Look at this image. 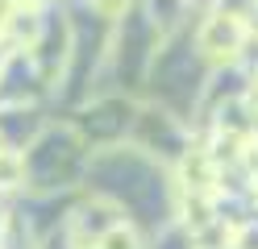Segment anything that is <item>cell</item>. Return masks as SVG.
<instances>
[{
	"label": "cell",
	"instance_id": "cell-1",
	"mask_svg": "<svg viewBox=\"0 0 258 249\" xmlns=\"http://www.w3.org/2000/svg\"><path fill=\"white\" fill-rule=\"evenodd\" d=\"M250 42V25H246V17H237L229 9H208V17L200 21L196 29V50H200V58L204 62H213V66H225V62H237L241 58V50H246Z\"/></svg>",
	"mask_w": 258,
	"mask_h": 249
},
{
	"label": "cell",
	"instance_id": "cell-2",
	"mask_svg": "<svg viewBox=\"0 0 258 249\" xmlns=\"http://www.w3.org/2000/svg\"><path fill=\"white\" fill-rule=\"evenodd\" d=\"M112 224H121V208L112 204V199H104V195H92V199H84V204L71 212L67 241L75 249H96V241H100Z\"/></svg>",
	"mask_w": 258,
	"mask_h": 249
},
{
	"label": "cell",
	"instance_id": "cell-3",
	"mask_svg": "<svg viewBox=\"0 0 258 249\" xmlns=\"http://www.w3.org/2000/svg\"><path fill=\"white\" fill-rule=\"evenodd\" d=\"M25 179H29L25 154L17 145H5V149H0V195H5V191H21Z\"/></svg>",
	"mask_w": 258,
	"mask_h": 249
},
{
	"label": "cell",
	"instance_id": "cell-4",
	"mask_svg": "<svg viewBox=\"0 0 258 249\" xmlns=\"http://www.w3.org/2000/svg\"><path fill=\"white\" fill-rule=\"evenodd\" d=\"M96 249H146V237L129 224V220H121V224H112L100 241H96Z\"/></svg>",
	"mask_w": 258,
	"mask_h": 249
},
{
	"label": "cell",
	"instance_id": "cell-5",
	"mask_svg": "<svg viewBox=\"0 0 258 249\" xmlns=\"http://www.w3.org/2000/svg\"><path fill=\"white\" fill-rule=\"evenodd\" d=\"M134 5H138V0H88V9L96 17H104V21H121Z\"/></svg>",
	"mask_w": 258,
	"mask_h": 249
},
{
	"label": "cell",
	"instance_id": "cell-6",
	"mask_svg": "<svg viewBox=\"0 0 258 249\" xmlns=\"http://www.w3.org/2000/svg\"><path fill=\"white\" fill-rule=\"evenodd\" d=\"M163 5H171L175 9V17H183V9H187V0H163ZM150 13H158V5H150ZM154 21V29H158V38H163V33H171V17L167 13H158V17H150Z\"/></svg>",
	"mask_w": 258,
	"mask_h": 249
},
{
	"label": "cell",
	"instance_id": "cell-7",
	"mask_svg": "<svg viewBox=\"0 0 258 249\" xmlns=\"http://www.w3.org/2000/svg\"><path fill=\"white\" fill-rule=\"evenodd\" d=\"M237 249H258V224H237Z\"/></svg>",
	"mask_w": 258,
	"mask_h": 249
}]
</instances>
